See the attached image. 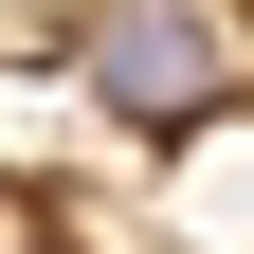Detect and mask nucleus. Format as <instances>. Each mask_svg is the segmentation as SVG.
Segmentation results:
<instances>
[{
    "label": "nucleus",
    "mask_w": 254,
    "mask_h": 254,
    "mask_svg": "<svg viewBox=\"0 0 254 254\" xmlns=\"http://www.w3.org/2000/svg\"><path fill=\"white\" fill-rule=\"evenodd\" d=\"M73 91L109 127H145V145H164V127H200L218 91H236V37H218L200 0H109V18H91V55H73Z\"/></svg>",
    "instance_id": "obj_1"
},
{
    "label": "nucleus",
    "mask_w": 254,
    "mask_h": 254,
    "mask_svg": "<svg viewBox=\"0 0 254 254\" xmlns=\"http://www.w3.org/2000/svg\"><path fill=\"white\" fill-rule=\"evenodd\" d=\"M164 254H254V91H218L200 127H164Z\"/></svg>",
    "instance_id": "obj_2"
}]
</instances>
